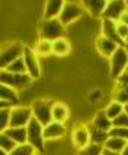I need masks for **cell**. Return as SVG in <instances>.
<instances>
[{
    "mask_svg": "<svg viewBox=\"0 0 128 155\" xmlns=\"http://www.w3.org/2000/svg\"><path fill=\"white\" fill-rule=\"evenodd\" d=\"M38 34L41 38H47L50 41L65 37L66 34V27L60 22L59 18H52V19H43L38 27Z\"/></svg>",
    "mask_w": 128,
    "mask_h": 155,
    "instance_id": "6da1fadb",
    "label": "cell"
},
{
    "mask_svg": "<svg viewBox=\"0 0 128 155\" xmlns=\"http://www.w3.org/2000/svg\"><path fill=\"white\" fill-rule=\"evenodd\" d=\"M0 83L9 86L15 92H22L31 86L33 78L28 74H16V72H9L6 70H2L0 71Z\"/></svg>",
    "mask_w": 128,
    "mask_h": 155,
    "instance_id": "7a4b0ae2",
    "label": "cell"
},
{
    "mask_svg": "<svg viewBox=\"0 0 128 155\" xmlns=\"http://www.w3.org/2000/svg\"><path fill=\"white\" fill-rule=\"evenodd\" d=\"M82 15H84V8L81 5V0H65V5L60 11L59 19L66 27V25H71L75 21H78Z\"/></svg>",
    "mask_w": 128,
    "mask_h": 155,
    "instance_id": "3957f363",
    "label": "cell"
},
{
    "mask_svg": "<svg viewBox=\"0 0 128 155\" xmlns=\"http://www.w3.org/2000/svg\"><path fill=\"white\" fill-rule=\"evenodd\" d=\"M52 107H53V101L46 99V97H40L31 102V111H33V117H34L41 126H46L52 121Z\"/></svg>",
    "mask_w": 128,
    "mask_h": 155,
    "instance_id": "277c9868",
    "label": "cell"
},
{
    "mask_svg": "<svg viewBox=\"0 0 128 155\" xmlns=\"http://www.w3.org/2000/svg\"><path fill=\"white\" fill-rule=\"evenodd\" d=\"M24 45L19 41H12V43H5L0 46V71L6 70L15 59L22 56Z\"/></svg>",
    "mask_w": 128,
    "mask_h": 155,
    "instance_id": "5b68a950",
    "label": "cell"
},
{
    "mask_svg": "<svg viewBox=\"0 0 128 155\" xmlns=\"http://www.w3.org/2000/svg\"><path fill=\"white\" fill-rule=\"evenodd\" d=\"M27 142L30 145H33L37 152H43L44 151L46 140L43 137V126L34 117L30 120V123L27 124Z\"/></svg>",
    "mask_w": 128,
    "mask_h": 155,
    "instance_id": "8992f818",
    "label": "cell"
},
{
    "mask_svg": "<svg viewBox=\"0 0 128 155\" xmlns=\"http://www.w3.org/2000/svg\"><path fill=\"white\" fill-rule=\"evenodd\" d=\"M22 59H24V62H25L27 74H28L33 80L40 78V77H41V64H40V58L37 56V53L34 52V49L24 45Z\"/></svg>",
    "mask_w": 128,
    "mask_h": 155,
    "instance_id": "52a82bcc",
    "label": "cell"
},
{
    "mask_svg": "<svg viewBox=\"0 0 128 155\" xmlns=\"http://www.w3.org/2000/svg\"><path fill=\"white\" fill-rule=\"evenodd\" d=\"M128 65V53L124 46H118V49L114 52V55L109 58V71L110 77L117 78L119 74L127 70Z\"/></svg>",
    "mask_w": 128,
    "mask_h": 155,
    "instance_id": "ba28073f",
    "label": "cell"
},
{
    "mask_svg": "<svg viewBox=\"0 0 128 155\" xmlns=\"http://www.w3.org/2000/svg\"><path fill=\"white\" fill-rule=\"evenodd\" d=\"M33 118V111L25 105H15L11 108L9 127H27L30 120Z\"/></svg>",
    "mask_w": 128,
    "mask_h": 155,
    "instance_id": "9c48e42d",
    "label": "cell"
},
{
    "mask_svg": "<svg viewBox=\"0 0 128 155\" xmlns=\"http://www.w3.org/2000/svg\"><path fill=\"white\" fill-rule=\"evenodd\" d=\"M128 8L127 2L125 0H109L106 3V8L103 11L102 19H110L117 22L119 19V16L122 15V12Z\"/></svg>",
    "mask_w": 128,
    "mask_h": 155,
    "instance_id": "30bf717a",
    "label": "cell"
},
{
    "mask_svg": "<svg viewBox=\"0 0 128 155\" xmlns=\"http://www.w3.org/2000/svg\"><path fill=\"white\" fill-rule=\"evenodd\" d=\"M66 134V124L58 123V121H50L49 124L43 126V137L46 142L52 140H58L60 137H63Z\"/></svg>",
    "mask_w": 128,
    "mask_h": 155,
    "instance_id": "8fae6325",
    "label": "cell"
},
{
    "mask_svg": "<svg viewBox=\"0 0 128 155\" xmlns=\"http://www.w3.org/2000/svg\"><path fill=\"white\" fill-rule=\"evenodd\" d=\"M72 143L77 149H81L90 143V129L85 124H78L72 130Z\"/></svg>",
    "mask_w": 128,
    "mask_h": 155,
    "instance_id": "7c38bea8",
    "label": "cell"
},
{
    "mask_svg": "<svg viewBox=\"0 0 128 155\" xmlns=\"http://www.w3.org/2000/svg\"><path fill=\"white\" fill-rule=\"evenodd\" d=\"M96 49H97V52H99L100 56L109 59V58L114 55V52L118 49V45L114 43L112 40H109V38H106V37L100 36V37L96 38Z\"/></svg>",
    "mask_w": 128,
    "mask_h": 155,
    "instance_id": "4fadbf2b",
    "label": "cell"
},
{
    "mask_svg": "<svg viewBox=\"0 0 128 155\" xmlns=\"http://www.w3.org/2000/svg\"><path fill=\"white\" fill-rule=\"evenodd\" d=\"M102 36L112 40L118 46H124V41L119 38L117 33V22L110 19H102Z\"/></svg>",
    "mask_w": 128,
    "mask_h": 155,
    "instance_id": "5bb4252c",
    "label": "cell"
},
{
    "mask_svg": "<svg viewBox=\"0 0 128 155\" xmlns=\"http://www.w3.org/2000/svg\"><path fill=\"white\" fill-rule=\"evenodd\" d=\"M106 3V0H81L84 11H87L93 18H102Z\"/></svg>",
    "mask_w": 128,
    "mask_h": 155,
    "instance_id": "9a60e30c",
    "label": "cell"
},
{
    "mask_svg": "<svg viewBox=\"0 0 128 155\" xmlns=\"http://www.w3.org/2000/svg\"><path fill=\"white\" fill-rule=\"evenodd\" d=\"M91 127L103 131H109L112 129V120L106 115L105 109H100L94 114L93 120H91Z\"/></svg>",
    "mask_w": 128,
    "mask_h": 155,
    "instance_id": "2e32d148",
    "label": "cell"
},
{
    "mask_svg": "<svg viewBox=\"0 0 128 155\" xmlns=\"http://www.w3.org/2000/svg\"><path fill=\"white\" fill-rule=\"evenodd\" d=\"M52 120L58 123H66L69 120V108L63 102H53L52 107Z\"/></svg>",
    "mask_w": 128,
    "mask_h": 155,
    "instance_id": "e0dca14e",
    "label": "cell"
},
{
    "mask_svg": "<svg viewBox=\"0 0 128 155\" xmlns=\"http://www.w3.org/2000/svg\"><path fill=\"white\" fill-rule=\"evenodd\" d=\"M63 5H65V0H46L43 19L59 18L60 11H62V8H63Z\"/></svg>",
    "mask_w": 128,
    "mask_h": 155,
    "instance_id": "ac0fdd59",
    "label": "cell"
},
{
    "mask_svg": "<svg viewBox=\"0 0 128 155\" xmlns=\"http://www.w3.org/2000/svg\"><path fill=\"white\" fill-rule=\"evenodd\" d=\"M71 52V43L66 37H60L52 41V55L55 56H66Z\"/></svg>",
    "mask_w": 128,
    "mask_h": 155,
    "instance_id": "d6986e66",
    "label": "cell"
},
{
    "mask_svg": "<svg viewBox=\"0 0 128 155\" xmlns=\"http://www.w3.org/2000/svg\"><path fill=\"white\" fill-rule=\"evenodd\" d=\"M5 133L11 137L16 145L27 143V127H8Z\"/></svg>",
    "mask_w": 128,
    "mask_h": 155,
    "instance_id": "ffe728a7",
    "label": "cell"
},
{
    "mask_svg": "<svg viewBox=\"0 0 128 155\" xmlns=\"http://www.w3.org/2000/svg\"><path fill=\"white\" fill-rule=\"evenodd\" d=\"M0 99L2 101H6L12 104L13 107L19 104V96H18V92H15L13 89H11L9 86L0 83Z\"/></svg>",
    "mask_w": 128,
    "mask_h": 155,
    "instance_id": "44dd1931",
    "label": "cell"
},
{
    "mask_svg": "<svg viewBox=\"0 0 128 155\" xmlns=\"http://www.w3.org/2000/svg\"><path fill=\"white\" fill-rule=\"evenodd\" d=\"M33 49H34V52L37 53L38 58L49 56V55H52V41L47 40V38H41V37H40V38L35 41V45Z\"/></svg>",
    "mask_w": 128,
    "mask_h": 155,
    "instance_id": "7402d4cb",
    "label": "cell"
},
{
    "mask_svg": "<svg viewBox=\"0 0 128 155\" xmlns=\"http://www.w3.org/2000/svg\"><path fill=\"white\" fill-rule=\"evenodd\" d=\"M112 97H114L112 101H117L122 105L128 104V86L115 83V87L112 90Z\"/></svg>",
    "mask_w": 128,
    "mask_h": 155,
    "instance_id": "603a6c76",
    "label": "cell"
},
{
    "mask_svg": "<svg viewBox=\"0 0 128 155\" xmlns=\"http://www.w3.org/2000/svg\"><path fill=\"white\" fill-rule=\"evenodd\" d=\"M125 145H127V140H124L121 137H115V136H109L103 146H105V149H109V151L122 152V149L125 148Z\"/></svg>",
    "mask_w": 128,
    "mask_h": 155,
    "instance_id": "cb8c5ba5",
    "label": "cell"
},
{
    "mask_svg": "<svg viewBox=\"0 0 128 155\" xmlns=\"http://www.w3.org/2000/svg\"><path fill=\"white\" fill-rule=\"evenodd\" d=\"M105 112H106V115H107L109 118L114 120V118H117L119 114L124 112V105L119 104V102H117V101H110V102L106 105Z\"/></svg>",
    "mask_w": 128,
    "mask_h": 155,
    "instance_id": "d4e9b609",
    "label": "cell"
},
{
    "mask_svg": "<svg viewBox=\"0 0 128 155\" xmlns=\"http://www.w3.org/2000/svg\"><path fill=\"white\" fill-rule=\"evenodd\" d=\"M90 129V142L93 143H100V145H105V142L109 137V131H103V130H97L91 126H88Z\"/></svg>",
    "mask_w": 128,
    "mask_h": 155,
    "instance_id": "484cf974",
    "label": "cell"
},
{
    "mask_svg": "<svg viewBox=\"0 0 128 155\" xmlns=\"http://www.w3.org/2000/svg\"><path fill=\"white\" fill-rule=\"evenodd\" d=\"M103 149H105L103 145L90 142L87 146H84V148H81V149H78V155H102Z\"/></svg>",
    "mask_w": 128,
    "mask_h": 155,
    "instance_id": "4316f807",
    "label": "cell"
},
{
    "mask_svg": "<svg viewBox=\"0 0 128 155\" xmlns=\"http://www.w3.org/2000/svg\"><path fill=\"white\" fill-rule=\"evenodd\" d=\"M37 154V151H35V148L33 145H30V143H21V145H16L15 148H13V151H12L9 155H35Z\"/></svg>",
    "mask_w": 128,
    "mask_h": 155,
    "instance_id": "83f0119b",
    "label": "cell"
},
{
    "mask_svg": "<svg viewBox=\"0 0 128 155\" xmlns=\"http://www.w3.org/2000/svg\"><path fill=\"white\" fill-rule=\"evenodd\" d=\"M6 71L9 72H16V74H27V68H25V62H24L22 56L15 59L11 65L6 68Z\"/></svg>",
    "mask_w": 128,
    "mask_h": 155,
    "instance_id": "f1b7e54d",
    "label": "cell"
},
{
    "mask_svg": "<svg viewBox=\"0 0 128 155\" xmlns=\"http://www.w3.org/2000/svg\"><path fill=\"white\" fill-rule=\"evenodd\" d=\"M15 146H16V143L13 142V140H12L5 131H3V133H0V148H2V149H5L8 154H11Z\"/></svg>",
    "mask_w": 128,
    "mask_h": 155,
    "instance_id": "f546056e",
    "label": "cell"
},
{
    "mask_svg": "<svg viewBox=\"0 0 128 155\" xmlns=\"http://www.w3.org/2000/svg\"><path fill=\"white\" fill-rule=\"evenodd\" d=\"M11 108L0 109V133H3V131L9 127V120H11Z\"/></svg>",
    "mask_w": 128,
    "mask_h": 155,
    "instance_id": "4dcf8cb0",
    "label": "cell"
},
{
    "mask_svg": "<svg viewBox=\"0 0 128 155\" xmlns=\"http://www.w3.org/2000/svg\"><path fill=\"white\" fill-rule=\"evenodd\" d=\"M109 136H115V137H121L128 142V127H112L109 130Z\"/></svg>",
    "mask_w": 128,
    "mask_h": 155,
    "instance_id": "1f68e13d",
    "label": "cell"
},
{
    "mask_svg": "<svg viewBox=\"0 0 128 155\" xmlns=\"http://www.w3.org/2000/svg\"><path fill=\"white\" fill-rule=\"evenodd\" d=\"M112 127H128V114L122 112L112 120Z\"/></svg>",
    "mask_w": 128,
    "mask_h": 155,
    "instance_id": "d6a6232c",
    "label": "cell"
},
{
    "mask_svg": "<svg viewBox=\"0 0 128 155\" xmlns=\"http://www.w3.org/2000/svg\"><path fill=\"white\" fill-rule=\"evenodd\" d=\"M117 33L118 36H119V38L124 41V45H125V38H127L128 36V27L124 24H121V22H117Z\"/></svg>",
    "mask_w": 128,
    "mask_h": 155,
    "instance_id": "836d02e7",
    "label": "cell"
},
{
    "mask_svg": "<svg viewBox=\"0 0 128 155\" xmlns=\"http://www.w3.org/2000/svg\"><path fill=\"white\" fill-rule=\"evenodd\" d=\"M115 81L118 84H124V86H128V71H124L122 74H119L117 78H115Z\"/></svg>",
    "mask_w": 128,
    "mask_h": 155,
    "instance_id": "e575fe53",
    "label": "cell"
},
{
    "mask_svg": "<svg viewBox=\"0 0 128 155\" xmlns=\"http://www.w3.org/2000/svg\"><path fill=\"white\" fill-rule=\"evenodd\" d=\"M117 22H121V24H124V25H127L128 27V8L122 12V15L119 16V19H118Z\"/></svg>",
    "mask_w": 128,
    "mask_h": 155,
    "instance_id": "d590c367",
    "label": "cell"
},
{
    "mask_svg": "<svg viewBox=\"0 0 128 155\" xmlns=\"http://www.w3.org/2000/svg\"><path fill=\"white\" fill-rule=\"evenodd\" d=\"M13 107L12 104H9V102H6V101H2L0 99V109H5V108H11Z\"/></svg>",
    "mask_w": 128,
    "mask_h": 155,
    "instance_id": "8d00e7d4",
    "label": "cell"
},
{
    "mask_svg": "<svg viewBox=\"0 0 128 155\" xmlns=\"http://www.w3.org/2000/svg\"><path fill=\"white\" fill-rule=\"evenodd\" d=\"M102 155H121V152H115V151H109V149H103Z\"/></svg>",
    "mask_w": 128,
    "mask_h": 155,
    "instance_id": "74e56055",
    "label": "cell"
},
{
    "mask_svg": "<svg viewBox=\"0 0 128 155\" xmlns=\"http://www.w3.org/2000/svg\"><path fill=\"white\" fill-rule=\"evenodd\" d=\"M121 155H128V142H127V145H125V148L122 149V152H121Z\"/></svg>",
    "mask_w": 128,
    "mask_h": 155,
    "instance_id": "f35d334b",
    "label": "cell"
},
{
    "mask_svg": "<svg viewBox=\"0 0 128 155\" xmlns=\"http://www.w3.org/2000/svg\"><path fill=\"white\" fill-rule=\"evenodd\" d=\"M0 155H9V154H8L5 149H2V148H0Z\"/></svg>",
    "mask_w": 128,
    "mask_h": 155,
    "instance_id": "ab89813d",
    "label": "cell"
},
{
    "mask_svg": "<svg viewBox=\"0 0 128 155\" xmlns=\"http://www.w3.org/2000/svg\"><path fill=\"white\" fill-rule=\"evenodd\" d=\"M124 112H125V114H128V104H125V105H124Z\"/></svg>",
    "mask_w": 128,
    "mask_h": 155,
    "instance_id": "60d3db41",
    "label": "cell"
},
{
    "mask_svg": "<svg viewBox=\"0 0 128 155\" xmlns=\"http://www.w3.org/2000/svg\"><path fill=\"white\" fill-rule=\"evenodd\" d=\"M124 48H125V50H127V53H128V43H125V45H124Z\"/></svg>",
    "mask_w": 128,
    "mask_h": 155,
    "instance_id": "b9f144b4",
    "label": "cell"
},
{
    "mask_svg": "<svg viewBox=\"0 0 128 155\" xmlns=\"http://www.w3.org/2000/svg\"><path fill=\"white\" fill-rule=\"evenodd\" d=\"M125 43H128V36H127V38H125Z\"/></svg>",
    "mask_w": 128,
    "mask_h": 155,
    "instance_id": "7bdbcfd3",
    "label": "cell"
},
{
    "mask_svg": "<svg viewBox=\"0 0 128 155\" xmlns=\"http://www.w3.org/2000/svg\"><path fill=\"white\" fill-rule=\"evenodd\" d=\"M125 71H128V65H127V70H125Z\"/></svg>",
    "mask_w": 128,
    "mask_h": 155,
    "instance_id": "ee69618b",
    "label": "cell"
},
{
    "mask_svg": "<svg viewBox=\"0 0 128 155\" xmlns=\"http://www.w3.org/2000/svg\"><path fill=\"white\" fill-rule=\"evenodd\" d=\"M125 2H127V5H128V0H125Z\"/></svg>",
    "mask_w": 128,
    "mask_h": 155,
    "instance_id": "f6af8a7d",
    "label": "cell"
},
{
    "mask_svg": "<svg viewBox=\"0 0 128 155\" xmlns=\"http://www.w3.org/2000/svg\"><path fill=\"white\" fill-rule=\"evenodd\" d=\"M106 2H109V0H106Z\"/></svg>",
    "mask_w": 128,
    "mask_h": 155,
    "instance_id": "bcb514c9",
    "label": "cell"
},
{
    "mask_svg": "<svg viewBox=\"0 0 128 155\" xmlns=\"http://www.w3.org/2000/svg\"><path fill=\"white\" fill-rule=\"evenodd\" d=\"M35 155H38V154H35Z\"/></svg>",
    "mask_w": 128,
    "mask_h": 155,
    "instance_id": "7dc6e473",
    "label": "cell"
}]
</instances>
